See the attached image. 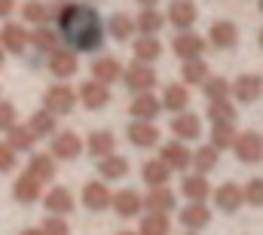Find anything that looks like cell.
Here are the masks:
<instances>
[{
	"label": "cell",
	"mask_w": 263,
	"mask_h": 235,
	"mask_svg": "<svg viewBox=\"0 0 263 235\" xmlns=\"http://www.w3.org/2000/svg\"><path fill=\"white\" fill-rule=\"evenodd\" d=\"M55 22H59V34L65 37L73 49H80V52H92V49L101 46L104 25H101L98 12H95L92 6L65 3V6L55 12Z\"/></svg>",
	"instance_id": "1"
},
{
	"label": "cell",
	"mask_w": 263,
	"mask_h": 235,
	"mask_svg": "<svg viewBox=\"0 0 263 235\" xmlns=\"http://www.w3.org/2000/svg\"><path fill=\"white\" fill-rule=\"evenodd\" d=\"M233 147H236V156L242 162H260L263 159V134H257V131H242L233 141Z\"/></svg>",
	"instance_id": "2"
},
{
	"label": "cell",
	"mask_w": 263,
	"mask_h": 235,
	"mask_svg": "<svg viewBox=\"0 0 263 235\" xmlns=\"http://www.w3.org/2000/svg\"><path fill=\"white\" fill-rule=\"evenodd\" d=\"M233 95H236L242 104H254V101L263 95V76H257V73L239 76V80L233 83Z\"/></svg>",
	"instance_id": "3"
},
{
	"label": "cell",
	"mask_w": 263,
	"mask_h": 235,
	"mask_svg": "<svg viewBox=\"0 0 263 235\" xmlns=\"http://www.w3.org/2000/svg\"><path fill=\"white\" fill-rule=\"evenodd\" d=\"M80 101H83L89 110H101V107L110 101V92H107L104 83L92 80V83H83V86H80Z\"/></svg>",
	"instance_id": "4"
},
{
	"label": "cell",
	"mask_w": 263,
	"mask_h": 235,
	"mask_svg": "<svg viewBox=\"0 0 263 235\" xmlns=\"http://www.w3.org/2000/svg\"><path fill=\"white\" fill-rule=\"evenodd\" d=\"M172 49H175L181 58H199V55L205 52V40H202L199 34H193V31H181V34L175 37Z\"/></svg>",
	"instance_id": "5"
},
{
	"label": "cell",
	"mask_w": 263,
	"mask_h": 235,
	"mask_svg": "<svg viewBox=\"0 0 263 235\" xmlns=\"http://www.w3.org/2000/svg\"><path fill=\"white\" fill-rule=\"evenodd\" d=\"M73 101H77V95L67 89V86H52L49 92H46V110L49 113H70L73 110Z\"/></svg>",
	"instance_id": "6"
},
{
	"label": "cell",
	"mask_w": 263,
	"mask_h": 235,
	"mask_svg": "<svg viewBox=\"0 0 263 235\" xmlns=\"http://www.w3.org/2000/svg\"><path fill=\"white\" fill-rule=\"evenodd\" d=\"M126 86L135 89V92H147L150 86H156V73H153V67L150 64H132L129 70H126Z\"/></svg>",
	"instance_id": "7"
},
{
	"label": "cell",
	"mask_w": 263,
	"mask_h": 235,
	"mask_svg": "<svg viewBox=\"0 0 263 235\" xmlns=\"http://www.w3.org/2000/svg\"><path fill=\"white\" fill-rule=\"evenodd\" d=\"M83 150V141L73 134V131H62L52 138V156L55 159H77Z\"/></svg>",
	"instance_id": "8"
},
{
	"label": "cell",
	"mask_w": 263,
	"mask_h": 235,
	"mask_svg": "<svg viewBox=\"0 0 263 235\" xmlns=\"http://www.w3.org/2000/svg\"><path fill=\"white\" fill-rule=\"evenodd\" d=\"M168 22H172L175 28L187 31V28L196 22V6H193L190 0H175V3L168 6Z\"/></svg>",
	"instance_id": "9"
},
{
	"label": "cell",
	"mask_w": 263,
	"mask_h": 235,
	"mask_svg": "<svg viewBox=\"0 0 263 235\" xmlns=\"http://www.w3.org/2000/svg\"><path fill=\"white\" fill-rule=\"evenodd\" d=\"M208 37H211V43L220 46V49H233V46L239 43V31H236L233 22H214L211 31H208Z\"/></svg>",
	"instance_id": "10"
},
{
	"label": "cell",
	"mask_w": 263,
	"mask_h": 235,
	"mask_svg": "<svg viewBox=\"0 0 263 235\" xmlns=\"http://www.w3.org/2000/svg\"><path fill=\"white\" fill-rule=\"evenodd\" d=\"M159 159H162L168 168H175V171H184V168L190 165V150H187L181 141H175V144H165V147H162Z\"/></svg>",
	"instance_id": "11"
},
{
	"label": "cell",
	"mask_w": 263,
	"mask_h": 235,
	"mask_svg": "<svg viewBox=\"0 0 263 235\" xmlns=\"http://www.w3.org/2000/svg\"><path fill=\"white\" fill-rule=\"evenodd\" d=\"M214 202H217V208H220V211L233 214V211H239V208H242L245 195H242V189H239L236 183H223V186L214 192Z\"/></svg>",
	"instance_id": "12"
},
{
	"label": "cell",
	"mask_w": 263,
	"mask_h": 235,
	"mask_svg": "<svg viewBox=\"0 0 263 235\" xmlns=\"http://www.w3.org/2000/svg\"><path fill=\"white\" fill-rule=\"evenodd\" d=\"M172 131H175L181 141H196L199 134H202V122H199V116H193V113H178V116L172 119Z\"/></svg>",
	"instance_id": "13"
},
{
	"label": "cell",
	"mask_w": 263,
	"mask_h": 235,
	"mask_svg": "<svg viewBox=\"0 0 263 235\" xmlns=\"http://www.w3.org/2000/svg\"><path fill=\"white\" fill-rule=\"evenodd\" d=\"M110 205L120 217H135L141 211V195L135 189H120L117 195H110Z\"/></svg>",
	"instance_id": "14"
},
{
	"label": "cell",
	"mask_w": 263,
	"mask_h": 235,
	"mask_svg": "<svg viewBox=\"0 0 263 235\" xmlns=\"http://www.w3.org/2000/svg\"><path fill=\"white\" fill-rule=\"evenodd\" d=\"M129 141L135 144V147H153V144L159 141V128H156V125H150L147 119L132 122V125H129Z\"/></svg>",
	"instance_id": "15"
},
{
	"label": "cell",
	"mask_w": 263,
	"mask_h": 235,
	"mask_svg": "<svg viewBox=\"0 0 263 235\" xmlns=\"http://www.w3.org/2000/svg\"><path fill=\"white\" fill-rule=\"evenodd\" d=\"M83 205L92 208V211H104L110 205V192L104 183H86L83 186Z\"/></svg>",
	"instance_id": "16"
},
{
	"label": "cell",
	"mask_w": 263,
	"mask_h": 235,
	"mask_svg": "<svg viewBox=\"0 0 263 235\" xmlns=\"http://www.w3.org/2000/svg\"><path fill=\"white\" fill-rule=\"evenodd\" d=\"M141 205L150 208V211H162V214H168V211L175 208V192L165 189V186H150V195H147Z\"/></svg>",
	"instance_id": "17"
},
{
	"label": "cell",
	"mask_w": 263,
	"mask_h": 235,
	"mask_svg": "<svg viewBox=\"0 0 263 235\" xmlns=\"http://www.w3.org/2000/svg\"><path fill=\"white\" fill-rule=\"evenodd\" d=\"M12 195H15L22 205H34V202L40 199V183L31 174H22L15 180V186H12Z\"/></svg>",
	"instance_id": "18"
},
{
	"label": "cell",
	"mask_w": 263,
	"mask_h": 235,
	"mask_svg": "<svg viewBox=\"0 0 263 235\" xmlns=\"http://www.w3.org/2000/svg\"><path fill=\"white\" fill-rule=\"evenodd\" d=\"M208 220H211V211H208L202 202H193V205H187V208L181 211V223H184L187 229H202V226H208Z\"/></svg>",
	"instance_id": "19"
},
{
	"label": "cell",
	"mask_w": 263,
	"mask_h": 235,
	"mask_svg": "<svg viewBox=\"0 0 263 235\" xmlns=\"http://www.w3.org/2000/svg\"><path fill=\"white\" fill-rule=\"evenodd\" d=\"M28 174L34 177L37 183L52 180V174H55V159H52V156H46V153H37V156L31 159V165H28Z\"/></svg>",
	"instance_id": "20"
},
{
	"label": "cell",
	"mask_w": 263,
	"mask_h": 235,
	"mask_svg": "<svg viewBox=\"0 0 263 235\" xmlns=\"http://www.w3.org/2000/svg\"><path fill=\"white\" fill-rule=\"evenodd\" d=\"M92 73H95V80H98V83L110 86V83L123 73V67H120V61L114 58V55H107V58H98L95 64H92Z\"/></svg>",
	"instance_id": "21"
},
{
	"label": "cell",
	"mask_w": 263,
	"mask_h": 235,
	"mask_svg": "<svg viewBox=\"0 0 263 235\" xmlns=\"http://www.w3.org/2000/svg\"><path fill=\"white\" fill-rule=\"evenodd\" d=\"M98 171H101V177H107V180H120V177H126V171H129V162L123 156L107 153V156H101Z\"/></svg>",
	"instance_id": "22"
},
{
	"label": "cell",
	"mask_w": 263,
	"mask_h": 235,
	"mask_svg": "<svg viewBox=\"0 0 263 235\" xmlns=\"http://www.w3.org/2000/svg\"><path fill=\"white\" fill-rule=\"evenodd\" d=\"M0 43H3V49H9V52H22L25 43H28V34H25L22 25H6V28L0 31Z\"/></svg>",
	"instance_id": "23"
},
{
	"label": "cell",
	"mask_w": 263,
	"mask_h": 235,
	"mask_svg": "<svg viewBox=\"0 0 263 235\" xmlns=\"http://www.w3.org/2000/svg\"><path fill=\"white\" fill-rule=\"evenodd\" d=\"M159 107H162V104H159V101H156V98H153V95H147V92H141V95H138V98H135V101H132V116H138V119H147V122H150V119L156 116V113H159Z\"/></svg>",
	"instance_id": "24"
},
{
	"label": "cell",
	"mask_w": 263,
	"mask_h": 235,
	"mask_svg": "<svg viewBox=\"0 0 263 235\" xmlns=\"http://www.w3.org/2000/svg\"><path fill=\"white\" fill-rule=\"evenodd\" d=\"M70 208H73V195H70V189H65V186H55L46 195V211L49 214H67Z\"/></svg>",
	"instance_id": "25"
},
{
	"label": "cell",
	"mask_w": 263,
	"mask_h": 235,
	"mask_svg": "<svg viewBox=\"0 0 263 235\" xmlns=\"http://www.w3.org/2000/svg\"><path fill=\"white\" fill-rule=\"evenodd\" d=\"M28 128L34 131V138H46V134H55V113H49V110H37V113H31V122H28Z\"/></svg>",
	"instance_id": "26"
},
{
	"label": "cell",
	"mask_w": 263,
	"mask_h": 235,
	"mask_svg": "<svg viewBox=\"0 0 263 235\" xmlns=\"http://www.w3.org/2000/svg\"><path fill=\"white\" fill-rule=\"evenodd\" d=\"M135 55H138V61H156L159 55H162V46H159V40L156 37H150V34H144L141 40H135Z\"/></svg>",
	"instance_id": "27"
},
{
	"label": "cell",
	"mask_w": 263,
	"mask_h": 235,
	"mask_svg": "<svg viewBox=\"0 0 263 235\" xmlns=\"http://www.w3.org/2000/svg\"><path fill=\"white\" fill-rule=\"evenodd\" d=\"M138 235H168V217L162 211H150V217L141 220Z\"/></svg>",
	"instance_id": "28"
},
{
	"label": "cell",
	"mask_w": 263,
	"mask_h": 235,
	"mask_svg": "<svg viewBox=\"0 0 263 235\" xmlns=\"http://www.w3.org/2000/svg\"><path fill=\"white\" fill-rule=\"evenodd\" d=\"M114 147H117V138L110 134V131H92V138H89V153L92 156H107V153H114Z\"/></svg>",
	"instance_id": "29"
},
{
	"label": "cell",
	"mask_w": 263,
	"mask_h": 235,
	"mask_svg": "<svg viewBox=\"0 0 263 235\" xmlns=\"http://www.w3.org/2000/svg\"><path fill=\"white\" fill-rule=\"evenodd\" d=\"M233 141H236L233 122H214V128H211V147L214 150H227V147H233Z\"/></svg>",
	"instance_id": "30"
},
{
	"label": "cell",
	"mask_w": 263,
	"mask_h": 235,
	"mask_svg": "<svg viewBox=\"0 0 263 235\" xmlns=\"http://www.w3.org/2000/svg\"><path fill=\"white\" fill-rule=\"evenodd\" d=\"M6 131H9V147H12V150H31L34 141H37L28 125H9Z\"/></svg>",
	"instance_id": "31"
},
{
	"label": "cell",
	"mask_w": 263,
	"mask_h": 235,
	"mask_svg": "<svg viewBox=\"0 0 263 235\" xmlns=\"http://www.w3.org/2000/svg\"><path fill=\"white\" fill-rule=\"evenodd\" d=\"M168 174H172V168H168L162 159H150V162L144 165V180H147L150 186H162V183L168 180Z\"/></svg>",
	"instance_id": "32"
},
{
	"label": "cell",
	"mask_w": 263,
	"mask_h": 235,
	"mask_svg": "<svg viewBox=\"0 0 263 235\" xmlns=\"http://www.w3.org/2000/svg\"><path fill=\"white\" fill-rule=\"evenodd\" d=\"M49 70H52L55 76H70V73H77V58H73V52H52Z\"/></svg>",
	"instance_id": "33"
},
{
	"label": "cell",
	"mask_w": 263,
	"mask_h": 235,
	"mask_svg": "<svg viewBox=\"0 0 263 235\" xmlns=\"http://www.w3.org/2000/svg\"><path fill=\"white\" fill-rule=\"evenodd\" d=\"M181 192H184L190 202H205V195H208V183H205V174L187 177V180H184V186H181Z\"/></svg>",
	"instance_id": "34"
},
{
	"label": "cell",
	"mask_w": 263,
	"mask_h": 235,
	"mask_svg": "<svg viewBox=\"0 0 263 235\" xmlns=\"http://www.w3.org/2000/svg\"><path fill=\"white\" fill-rule=\"evenodd\" d=\"M162 28V15L153 9V6H144V12H141V18H138V31L141 34H150V37H156V31Z\"/></svg>",
	"instance_id": "35"
},
{
	"label": "cell",
	"mask_w": 263,
	"mask_h": 235,
	"mask_svg": "<svg viewBox=\"0 0 263 235\" xmlns=\"http://www.w3.org/2000/svg\"><path fill=\"white\" fill-rule=\"evenodd\" d=\"M162 104H165L168 110H184V107L190 104V92H187L184 86H168V89H165Z\"/></svg>",
	"instance_id": "36"
},
{
	"label": "cell",
	"mask_w": 263,
	"mask_h": 235,
	"mask_svg": "<svg viewBox=\"0 0 263 235\" xmlns=\"http://www.w3.org/2000/svg\"><path fill=\"white\" fill-rule=\"evenodd\" d=\"M190 162L199 168V174H205L217 165V150L214 147H199L196 153H190Z\"/></svg>",
	"instance_id": "37"
},
{
	"label": "cell",
	"mask_w": 263,
	"mask_h": 235,
	"mask_svg": "<svg viewBox=\"0 0 263 235\" xmlns=\"http://www.w3.org/2000/svg\"><path fill=\"white\" fill-rule=\"evenodd\" d=\"M208 116H211V122H236V107L230 104V98H217V101H211Z\"/></svg>",
	"instance_id": "38"
},
{
	"label": "cell",
	"mask_w": 263,
	"mask_h": 235,
	"mask_svg": "<svg viewBox=\"0 0 263 235\" xmlns=\"http://www.w3.org/2000/svg\"><path fill=\"white\" fill-rule=\"evenodd\" d=\"M28 40H34V46H37V49H43V52H55V49H59V34H55V31H49V28L34 31Z\"/></svg>",
	"instance_id": "39"
},
{
	"label": "cell",
	"mask_w": 263,
	"mask_h": 235,
	"mask_svg": "<svg viewBox=\"0 0 263 235\" xmlns=\"http://www.w3.org/2000/svg\"><path fill=\"white\" fill-rule=\"evenodd\" d=\"M107 31L117 37V40H129L132 37V31H135V25H132V18L129 15H123V12H117L110 22H107Z\"/></svg>",
	"instance_id": "40"
},
{
	"label": "cell",
	"mask_w": 263,
	"mask_h": 235,
	"mask_svg": "<svg viewBox=\"0 0 263 235\" xmlns=\"http://www.w3.org/2000/svg\"><path fill=\"white\" fill-rule=\"evenodd\" d=\"M205 76H208V67H205V61H199V58H187V61H184V80H187L190 86L205 83Z\"/></svg>",
	"instance_id": "41"
},
{
	"label": "cell",
	"mask_w": 263,
	"mask_h": 235,
	"mask_svg": "<svg viewBox=\"0 0 263 235\" xmlns=\"http://www.w3.org/2000/svg\"><path fill=\"white\" fill-rule=\"evenodd\" d=\"M242 195L254 205V208H263V177H254V180H248V186L242 189Z\"/></svg>",
	"instance_id": "42"
},
{
	"label": "cell",
	"mask_w": 263,
	"mask_h": 235,
	"mask_svg": "<svg viewBox=\"0 0 263 235\" xmlns=\"http://www.w3.org/2000/svg\"><path fill=\"white\" fill-rule=\"evenodd\" d=\"M22 15H25V22L40 25V22H46V6H43L40 0H28V3H25V9H22Z\"/></svg>",
	"instance_id": "43"
},
{
	"label": "cell",
	"mask_w": 263,
	"mask_h": 235,
	"mask_svg": "<svg viewBox=\"0 0 263 235\" xmlns=\"http://www.w3.org/2000/svg\"><path fill=\"white\" fill-rule=\"evenodd\" d=\"M205 95H208L211 101H217V98H230V83L220 80V76H214V80L205 83Z\"/></svg>",
	"instance_id": "44"
},
{
	"label": "cell",
	"mask_w": 263,
	"mask_h": 235,
	"mask_svg": "<svg viewBox=\"0 0 263 235\" xmlns=\"http://www.w3.org/2000/svg\"><path fill=\"white\" fill-rule=\"evenodd\" d=\"M40 232H43V235H70V229H67V223L62 220V217H55V214H52V217L40 226Z\"/></svg>",
	"instance_id": "45"
},
{
	"label": "cell",
	"mask_w": 263,
	"mask_h": 235,
	"mask_svg": "<svg viewBox=\"0 0 263 235\" xmlns=\"http://www.w3.org/2000/svg\"><path fill=\"white\" fill-rule=\"evenodd\" d=\"M9 125H15V107L9 101H0V131H6Z\"/></svg>",
	"instance_id": "46"
},
{
	"label": "cell",
	"mask_w": 263,
	"mask_h": 235,
	"mask_svg": "<svg viewBox=\"0 0 263 235\" xmlns=\"http://www.w3.org/2000/svg\"><path fill=\"white\" fill-rule=\"evenodd\" d=\"M15 168V150L9 144H0V171H12Z\"/></svg>",
	"instance_id": "47"
},
{
	"label": "cell",
	"mask_w": 263,
	"mask_h": 235,
	"mask_svg": "<svg viewBox=\"0 0 263 235\" xmlns=\"http://www.w3.org/2000/svg\"><path fill=\"white\" fill-rule=\"evenodd\" d=\"M12 6H15V0H0V18H6L12 12Z\"/></svg>",
	"instance_id": "48"
},
{
	"label": "cell",
	"mask_w": 263,
	"mask_h": 235,
	"mask_svg": "<svg viewBox=\"0 0 263 235\" xmlns=\"http://www.w3.org/2000/svg\"><path fill=\"white\" fill-rule=\"evenodd\" d=\"M141 6H156V0H138Z\"/></svg>",
	"instance_id": "49"
},
{
	"label": "cell",
	"mask_w": 263,
	"mask_h": 235,
	"mask_svg": "<svg viewBox=\"0 0 263 235\" xmlns=\"http://www.w3.org/2000/svg\"><path fill=\"white\" fill-rule=\"evenodd\" d=\"M22 235H43V232H40V229H25Z\"/></svg>",
	"instance_id": "50"
},
{
	"label": "cell",
	"mask_w": 263,
	"mask_h": 235,
	"mask_svg": "<svg viewBox=\"0 0 263 235\" xmlns=\"http://www.w3.org/2000/svg\"><path fill=\"white\" fill-rule=\"evenodd\" d=\"M120 235H135V232H120Z\"/></svg>",
	"instance_id": "51"
},
{
	"label": "cell",
	"mask_w": 263,
	"mask_h": 235,
	"mask_svg": "<svg viewBox=\"0 0 263 235\" xmlns=\"http://www.w3.org/2000/svg\"><path fill=\"white\" fill-rule=\"evenodd\" d=\"M0 64H3V52H0Z\"/></svg>",
	"instance_id": "52"
},
{
	"label": "cell",
	"mask_w": 263,
	"mask_h": 235,
	"mask_svg": "<svg viewBox=\"0 0 263 235\" xmlns=\"http://www.w3.org/2000/svg\"><path fill=\"white\" fill-rule=\"evenodd\" d=\"M260 12H263V0H260Z\"/></svg>",
	"instance_id": "53"
},
{
	"label": "cell",
	"mask_w": 263,
	"mask_h": 235,
	"mask_svg": "<svg viewBox=\"0 0 263 235\" xmlns=\"http://www.w3.org/2000/svg\"><path fill=\"white\" fill-rule=\"evenodd\" d=\"M260 43H263V31H260Z\"/></svg>",
	"instance_id": "54"
},
{
	"label": "cell",
	"mask_w": 263,
	"mask_h": 235,
	"mask_svg": "<svg viewBox=\"0 0 263 235\" xmlns=\"http://www.w3.org/2000/svg\"><path fill=\"white\" fill-rule=\"evenodd\" d=\"M187 235H196V232H187Z\"/></svg>",
	"instance_id": "55"
}]
</instances>
